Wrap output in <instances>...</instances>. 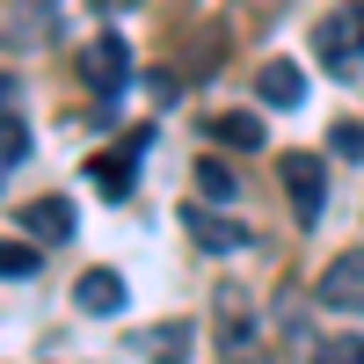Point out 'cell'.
I'll list each match as a JSON object with an SVG mask.
<instances>
[{
    "mask_svg": "<svg viewBox=\"0 0 364 364\" xmlns=\"http://www.w3.org/2000/svg\"><path fill=\"white\" fill-rule=\"evenodd\" d=\"M321 306L328 314H364V255H336L321 269Z\"/></svg>",
    "mask_w": 364,
    "mask_h": 364,
    "instance_id": "cell-7",
    "label": "cell"
},
{
    "mask_svg": "<svg viewBox=\"0 0 364 364\" xmlns=\"http://www.w3.org/2000/svg\"><path fill=\"white\" fill-rule=\"evenodd\" d=\"M197 190H204V204H226V197H240V182H233V168L226 161H197Z\"/></svg>",
    "mask_w": 364,
    "mask_h": 364,
    "instance_id": "cell-13",
    "label": "cell"
},
{
    "mask_svg": "<svg viewBox=\"0 0 364 364\" xmlns=\"http://www.w3.org/2000/svg\"><path fill=\"white\" fill-rule=\"evenodd\" d=\"M0 139H8V146H0V161L22 168V161H29V124H22V109H15V87H8V124H0Z\"/></svg>",
    "mask_w": 364,
    "mask_h": 364,
    "instance_id": "cell-14",
    "label": "cell"
},
{
    "mask_svg": "<svg viewBox=\"0 0 364 364\" xmlns=\"http://www.w3.org/2000/svg\"><path fill=\"white\" fill-rule=\"evenodd\" d=\"M314 364H364V336H321Z\"/></svg>",
    "mask_w": 364,
    "mask_h": 364,
    "instance_id": "cell-15",
    "label": "cell"
},
{
    "mask_svg": "<svg viewBox=\"0 0 364 364\" xmlns=\"http://www.w3.org/2000/svg\"><path fill=\"white\" fill-rule=\"evenodd\" d=\"M328 139H336V154H364V124H336Z\"/></svg>",
    "mask_w": 364,
    "mask_h": 364,
    "instance_id": "cell-17",
    "label": "cell"
},
{
    "mask_svg": "<svg viewBox=\"0 0 364 364\" xmlns=\"http://www.w3.org/2000/svg\"><path fill=\"white\" fill-rule=\"evenodd\" d=\"M211 139H219L226 154H255V146H262V117H248V109H226V117H211Z\"/></svg>",
    "mask_w": 364,
    "mask_h": 364,
    "instance_id": "cell-12",
    "label": "cell"
},
{
    "mask_svg": "<svg viewBox=\"0 0 364 364\" xmlns=\"http://www.w3.org/2000/svg\"><path fill=\"white\" fill-rule=\"evenodd\" d=\"M219 350H226V364H248V350H255V314H248L240 284H219Z\"/></svg>",
    "mask_w": 364,
    "mask_h": 364,
    "instance_id": "cell-5",
    "label": "cell"
},
{
    "mask_svg": "<svg viewBox=\"0 0 364 364\" xmlns=\"http://www.w3.org/2000/svg\"><path fill=\"white\" fill-rule=\"evenodd\" d=\"M29 240H44V248L73 240V204L66 197H37V204H29Z\"/></svg>",
    "mask_w": 364,
    "mask_h": 364,
    "instance_id": "cell-11",
    "label": "cell"
},
{
    "mask_svg": "<svg viewBox=\"0 0 364 364\" xmlns=\"http://www.w3.org/2000/svg\"><path fill=\"white\" fill-rule=\"evenodd\" d=\"M80 80L95 87V102H102V109L132 87V51H124V37H117V29H102V37L80 51Z\"/></svg>",
    "mask_w": 364,
    "mask_h": 364,
    "instance_id": "cell-2",
    "label": "cell"
},
{
    "mask_svg": "<svg viewBox=\"0 0 364 364\" xmlns=\"http://www.w3.org/2000/svg\"><path fill=\"white\" fill-rule=\"evenodd\" d=\"M73 299H80V314H124V277L117 269H80Z\"/></svg>",
    "mask_w": 364,
    "mask_h": 364,
    "instance_id": "cell-8",
    "label": "cell"
},
{
    "mask_svg": "<svg viewBox=\"0 0 364 364\" xmlns=\"http://www.w3.org/2000/svg\"><path fill=\"white\" fill-rule=\"evenodd\" d=\"M255 87H262V102H269V109H299V102H306V80H299L291 58H269Z\"/></svg>",
    "mask_w": 364,
    "mask_h": 364,
    "instance_id": "cell-10",
    "label": "cell"
},
{
    "mask_svg": "<svg viewBox=\"0 0 364 364\" xmlns=\"http://www.w3.org/2000/svg\"><path fill=\"white\" fill-rule=\"evenodd\" d=\"M37 262H44V255L29 248V240H8V248H0V269H8L15 284H22V277H37Z\"/></svg>",
    "mask_w": 364,
    "mask_h": 364,
    "instance_id": "cell-16",
    "label": "cell"
},
{
    "mask_svg": "<svg viewBox=\"0 0 364 364\" xmlns=\"http://www.w3.org/2000/svg\"><path fill=\"white\" fill-rule=\"evenodd\" d=\"M277 182L291 190L299 226H321V211H328V168H321V154H277Z\"/></svg>",
    "mask_w": 364,
    "mask_h": 364,
    "instance_id": "cell-3",
    "label": "cell"
},
{
    "mask_svg": "<svg viewBox=\"0 0 364 364\" xmlns=\"http://www.w3.org/2000/svg\"><path fill=\"white\" fill-rule=\"evenodd\" d=\"M314 51H321L328 73H357V58H364V0H350V8L314 22Z\"/></svg>",
    "mask_w": 364,
    "mask_h": 364,
    "instance_id": "cell-1",
    "label": "cell"
},
{
    "mask_svg": "<svg viewBox=\"0 0 364 364\" xmlns=\"http://www.w3.org/2000/svg\"><path fill=\"white\" fill-rule=\"evenodd\" d=\"M182 226H190V240L211 248V255H248V240H255L240 219H226V211H211V204H190V211H182Z\"/></svg>",
    "mask_w": 364,
    "mask_h": 364,
    "instance_id": "cell-4",
    "label": "cell"
},
{
    "mask_svg": "<svg viewBox=\"0 0 364 364\" xmlns=\"http://www.w3.org/2000/svg\"><path fill=\"white\" fill-rule=\"evenodd\" d=\"M190 343H197L190 321H161L154 336L139 343V357H146V364H190Z\"/></svg>",
    "mask_w": 364,
    "mask_h": 364,
    "instance_id": "cell-9",
    "label": "cell"
},
{
    "mask_svg": "<svg viewBox=\"0 0 364 364\" xmlns=\"http://www.w3.org/2000/svg\"><path fill=\"white\" fill-rule=\"evenodd\" d=\"M146 146H154V132H132L117 154H95V161H87V182H95L102 197H132V161L146 154Z\"/></svg>",
    "mask_w": 364,
    "mask_h": 364,
    "instance_id": "cell-6",
    "label": "cell"
}]
</instances>
